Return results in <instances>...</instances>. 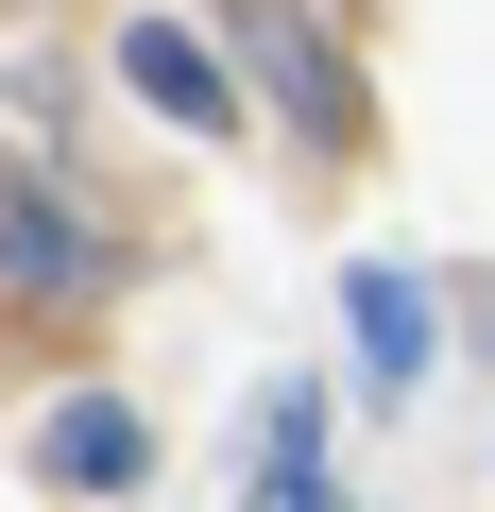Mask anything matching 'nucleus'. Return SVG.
<instances>
[{
  "label": "nucleus",
  "instance_id": "obj_1",
  "mask_svg": "<svg viewBox=\"0 0 495 512\" xmlns=\"http://www.w3.org/2000/svg\"><path fill=\"white\" fill-rule=\"evenodd\" d=\"M0 274H18V291H86V256H69V222L35 205V171H0Z\"/></svg>",
  "mask_w": 495,
  "mask_h": 512
},
{
  "label": "nucleus",
  "instance_id": "obj_2",
  "mask_svg": "<svg viewBox=\"0 0 495 512\" xmlns=\"http://www.w3.org/2000/svg\"><path fill=\"white\" fill-rule=\"evenodd\" d=\"M35 461H52V478H137V410H103V393H86V410H52V444H35Z\"/></svg>",
  "mask_w": 495,
  "mask_h": 512
},
{
  "label": "nucleus",
  "instance_id": "obj_3",
  "mask_svg": "<svg viewBox=\"0 0 495 512\" xmlns=\"http://www.w3.org/2000/svg\"><path fill=\"white\" fill-rule=\"evenodd\" d=\"M137 86H154V103H171V120H222V69H205V52H188V35H171V18H154V35H137Z\"/></svg>",
  "mask_w": 495,
  "mask_h": 512
},
{
  "label": "nucleus",
  "instance_id": "obj_4",
  "mask_svg": "<svg viewBox=\"0 0 495 512\" xmlns=\"http://www.w3.org/2000/svg\"><path fill=\"white\" fill-rule=\"evenodd\" d=\"M359 342H376V376H410V359H427V308H410L393 274H359Z\"/></svg>",
  "mask_w": 495,
  "mask_h": 512
}]
</instances>
